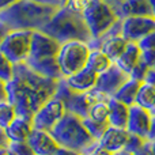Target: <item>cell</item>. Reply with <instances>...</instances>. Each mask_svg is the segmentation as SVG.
<instances>
[{"label": "cell", "mask_w": 155, "mask_h": 155, "mask_svg": "<svg viewBox=\"0 0 155 155\" xmlns=\"http://www.w3.org/2000/svg\"><path fill=\"white\" fill-rule=\"evenodd\" d=\"M57 86L59 80L40 75L26 63L14 64V76L7 82V101L18 116L33 120L37 110L54 97Z\"/></svg>", "instance_id": "obj_1"}, {"label": "cell", "mask_w": 155, "mask_h": 155, "mask_svg": "<svg viewBox=\"0 0 155 155\" xmlns=\"http://www.w3.org/2000/svg\"><path fill=\"white\" fill-rule=\"evenodd\" d=\"M61 7L21 0L16 4L0 11V21L12 30H41Z\"/></svg>", "instance_id": "obj_2"}, {"label": "cell", "mask_w": 155, "mask_h": 155, "mask_svg": "<svg viewBox=\"0 0 155 155\" xmlns=\"http://www.w3.org/2000/svg\"><path fill=\"white\" fill-rule=\"evenodd\" d=\"M40 31L54 38L61 45L71 41H82L88 44L93 38L83 14L71 11L67 7L59 8L51 21Z\"/></svg>", "instance_id": "obj_3"}, {"label": "cell", "mask_w": 155, "mask_h": 155, "mask_svg": "<svg viewBox=\"0 0 155 155\" xmlns=\"http://www.w3.org/2000/svg\"><path fill=\"white\" fill-rule=\"evenodd\" d=\"M49 132L59 146L79 151L82 154L97 143V140H94V137L86 129L83 118L71 112L65 113L64 117Z\"/></svg>", "instance_id": "obj_4"}, {"label": "cell", "mask_w": 155, "mask_h": 155, "mask_svg": "<svg viewBox=\"0 0 155 155\" xmlns=\"http://www.w3.org/2000/svg\"><path fill=\"white\" fill-rule=\"evenodd\" d=\"M54 98L60 99L64 104L67 112H71L74 114L79 116V117L84 118L88 117L90 109L94 104L106 101V99H109V97H106L105 94H102L101 91L95 90V88L90 91H84V93L74 91L72 88H70L65 79L63 78L61 80H59V86H57Z\"/></svg>", "instance_id": "obj_5"}, {"label": "cell", "mask_w": 155, "mask_h": 155, "mask_svg": "<svg viewBox=\"0 0 155 155\" xmlns=\"http://www.w3.org/2000/svg\"><path fill=\"white\" fill-rule=\"evenodd\" d=\"M84 21L91 33V40L99 38L121 21L116 8L105 0H91L83 12Z\"/></svg>", "instance_id": "obj_6"}, {"label": "cell", "mask_w": 155, "mask_h": 155, "mask_svg": "<svg viewBox=\"0 0 155 155\" xmlns=\"http://www.w3.org/2000/svg\"><path fill=\"white\" fill-rule=\"evenodd\" d=\"M90 52L91 48L88 46V44L82 41H71L63 44L57 54V61L61 68L63 76L68 78L87 67Z\"/></svg>", "instance_id": "obj_7"}, {"label": "cell", "mask_w": 155, "mask_h": 155, "mask_svg": "<svg viewBox=\"0 0 155 155\" xmlns=\"http://www.w3.org/2000/svg\"><path fill=\"white\" fill-rule=\"evenodd\" d=\"M31 30H12L0 45V52L12 64L25 63L31 49Z\"/></svg>", "instance_id": "obj_8"}, {"label": "cell", "mask_w": 155, "mask_h": 155, "mask_svg": "<svg viewBox=\"0 0 155 155\" xmlns=\"http://www.w3.org/2000/svg\"><path fill=\"white\" fill-rule=\"evenodd\" d=\"M67 113L64 104L57 98L49 99L46 104H44L37 113L33 117V127L35 129H42V131H51Z\"/></svg>", "instance_id": "obj_9"}, {"label": "cell", "mask_w": 155, "mask_h": 155, "mask_svg": "<svg viewBox=\"0 0 155 155\" xmlns=\"http://www.w3.org/2000/svg\"><path fill=\"white\" fill-rule=\"evenodd\" d=\"M154 30V16H128L121 19V35L128 42H137Z\"/></svg>", "instance_id": "obj_10"}, {"label": "cell", "mask_w": 155, "mask_h": 155, "mask_svg": "<svg viewBox=\"0 0 155 155\" xmlns=\"http://www.w3.org/2000/svg\"><path fill=\"white\" fill-rule=\"evenodd\" d=\"M129 79H131L129 74L123 71L114 63L109 70H106L105 72L98 75V80H97V84L94 88L101 91L102 94H105V95L109 97V98H112L121 88V86L128 82Z\"/></svg>", "instance_id": "obj_11"}, {"label": "cell", "mask_w": 155, "mask_h": 155, "mask_svg": "<svg viewBox=\"0 0 155 155\" xmlns=\"http://www.w3.org/2000/svg\"><path fill=\"white\" fill-rule=\"evenodd\" d=\"M61 44L48 34L35 30L31 37V49L29 59H46V57H57Z\"/></svg>", "instance_id": "obj_12"}, {"label": "cell", "mask_w": 155, "mask_h": 155, "mask_svg": "<svg viewBox=\"0 0 155 155\" xmlns=\"http://www.w3.org/2000/svg\"><path fill=\"white\" fill-rule=\"evenodd\" d=\"M151 121L153 114L151 112L137 106L136 104L129 106V118H128V129L129 134H135L137 136H142L144 139H148V134L151 129Z\"/></svg>", "instance_id": "obj_13"}, {"label": "cell", "mask_w": 155, "mask_h": 155, "mask_svg": "<svg viewBox=\"0 0 155 155\" xmlns=\"http://www.w3.org/2000/svg\"><path fill=\"white\" fill-rule=\"evenodd\" d=\"M27 143L33 148L35 155H53L57 148L60 147L59 143L51 135V132L35 128L30 134Z\"/></svg>", "instance_id": "obj_14"}, {"label": "cell", "mask_w": 155, "mask_h": 155, "mask_svg": "<svg viewBox=\"0 0 155 155\" xmlns=\"http://www.w3.org/2000/svg\"><path fill=\"white\" fill-rule=\"evenodd\" d=\"M129 137V132L125 128H117V127L110 125L105 131L102 137L98 140V144L104 147L110 154H114L120 150H124L127 142Z\"/></svg>", "instance_id": "obj_15"}, {"label": "cell", "mask_w": 155, "mask_h": 155, "mask_svg": "<svg viewBox=\"0 0 155 155\" xmlns=\"http://www.w3.org/2000/svg\"><path fill=\"white\" fill-rule=\"evenodd\" d=\"M25 63L33 71H35L37 74H40V75H42L45 78H51V79H54V80H61L64 78L61 72V68L59 65V61H57V57L27 59Z\"/></svg>", "instance_id": "obj_16"}, {"label": "cell", "mask_w": 155, "mask_h": 155, "mask_svg": "<svg viewBox=\"0 0 155 155\" xmlns=\"http://www.w3.org/2000/svg\"><path fill=\"white\" fill-rule=\"evenodd\" d=\"M67 84L74 91H79V93H84V91H90L95 87L97 80H98V74L94 72L88 67L80 70L79 72L74 74V75L64 78Z\"/></svg>", "instance_id": "obj_17"}, {"label": "cell", "mask_w": 155, "mask_h": 155, "mask_svg": "<svg viewBox=\"0 0 155 155\" xmlns=\"http://www.w3.org/2000/svg\"><path fill=\"white\" fill-rule=\"evenodd\" d=\"M33 129V120L23 116H16L15 120L4 131L10 142H27Z\"/></svg>", "instance_id": "obj_18"}, {"label": "cell", "mask_w": 155, "mask_h": 155, "mask_svg": "<svg viewBox=\"0 0 155 155\" xmlns=\"http://www.w3.org/2000/svg\"><path fill=\"white\" fill-rule=\"evenodd\" d=\"M117 14L121 19L128 16H154L148 0H125L117 8Z\"/></svg>", "instance_id": "obj_19"}, {"label": "cell", "mask_w": 155, "mask_h": 155, "mask_svg": "<svg viewBox=\"0 0 155 155\" xmlns=\"http://www.w3.org/2000/svg\"><path fill=\"white\" fill-rule=\"evenodd\" d=\"M109 123L110 125L117 127V128H125L128 125V118H129V106L125 104L117 101L114 98H109Z\"/></svg>", "instance_id": "obj_20"}, {"label": "cell", "mask_w": 155, "mask_h": 155, "mask_svg": "<svg viewBox=\"0 0 155 155\" xmlns=\"http://www.w3.org/2000/svg\"><path fill=\"white\" fill-rule=\"evenodd\" d=\"M140 59H142V51H140L139 45L136 42H128L125 51L123 52L120 59L116 61V64L127 74H131V71L139 63Z\"/></svg>", "instance_id": "obj_21"}, {"label": "cell", "mask_w": 155, "mask_h": 155, "mask_svg": "<svg viewBox=\"0 0 155 155\" xmlns=\"http://www.w3.org/2000/svg\"><path fill=\"white\" fill-rule=\"evenodd\" d=\"M127 45H128L127 38H124L121 34H117V35H112V37L106 38V40L102 42L101 51L104 52L113 63H116L120 59L121 54H123V52L125 51Z\"/></svg>", "instance_id": "obj_22"}, {"label": "cell", "mask_w": 155, "mask_h": 155, "mask_svg": "<svg viewBox=\"0 0 155 155\" xmlns=\"http://www.w3.org/2000/svg\"><path fill=\"white\" fill-rule=\"evenodd\" d=\"M142 84H143V82H140V80L129 79L128 82L121 86V88L112 98L123 102L127 106H132V105L136 104V97H137V93H139V88Z\"/></svg>", "instance_id": "obj_23"}, {"label": "cell", "mask_w": 155, "mask_h": 155, "mask_svg": "<svg viewBox=\"0 0 155 155\" xmlns=\"http://www.w3.org/2000/svg\"><path fill=\"white\" fill-rule=\"evenodd\" d=\"M114 63L101 51V49H91L90 56H88V61H87V67L90 70H93L94 72L99 74L105 72L106 70H109Z\"/></svg>", "instance_id": "obj_24"}, {"label": "cell", "mask_w": 155, "mask_h": 155, "mask_svg": "<svg viewBox=\"0 0 155 155\" xmlns=\"http://www.w3.org/2000/svg\"><path fill=\"white\" fill-rule=\"evenodd\" d=\"M136 105L143 109L153 112L155 109V87L147 83H143L136 97Z\"/></svg>", "instance_id": "obj_25"}, {"label": "cell", "mask_w": 155, "mask_h": 155, "mask_svg": "<svg viewBox=\"0 0 155 155\" xmlns=\"http://www.w3.org/2000/svg\"><path fill=\"white\" fill-rule=\"evenodd\" d=\"M109 114H110L109 99H106V101H101L94 104L90 109L88 117L95 121H99V123H109Z\"/></svg>", "instance_id": "obj_26"}, {"label": "cell", "mask_w": 155, "mask_h": 155, "mask_svg": "<svg viewBox=\"0 0 155 155\" xmlns=\"http://www.w3.org/2000/svg\"><path fill=\"white\" fill-rule=\"evenodd\" d=\"M15 106L10 101H2L0 102V128L5 129L16 117Z\"/></svg>", "instance_id": "obj_27"}, {"label": "cell", "mask_w": 155, "mask_h": 155, "mask_svg": "<svg viewBox=\"0 0 155 155\" xmlns=\"http://www.w3.org/2000/svg\"><path fill=\"white\" fill-rule=\"evenodd\" d=\"M83 124H84L86 129L88 131V134L94 137V140L98 142L102 137V135L105 134L107 128L110 127V123H99V121H95L90 117H84L83 118Z\"/></svg>", "instance_id": "obj_28"}, {"label": "cell", "mask_w": 155, "mask_h": 155, "mask_svg": "<svg viewBox=\"0 0 155 155\" xmlns=\"http://www.w3.org/2000/svg\"><path fill=\"white\" fill-rule=\"evenodd\" d=\"M14 76V64L0 52V79L5 83L10 82Z\"/></svg>", "instance_id": "obj_29"}, {"label": "cell", "mask_w": 155, "mask_h": 155, "mask_svg": "<svg viewBox=\"0 0 155 155\" xmlns=\"http://www.w3.org/2000/svg\"><path fill=\"white\" fill-rule=\"evenodd\" d=\"M146 142H147V139H144V137L137 136V135H135V134H129L128 142H127L124 150L128 151V153L135 154V153H137V151H139L143 146H144Z\"/></svg>", "instance_id": "obj_30"}, {"label": "cell", "mask_w": 155, "mask_h": 155, "mask_svg": "<svg viewBox=\"0 0 155 155\" xmlns=\"http://www.w3.org/2000/svg\"><path fill=\"white\" fill-rule=\"evenodd\" d=\"M8 148L15 155H35L27 142H10Z\"/></svg>", "instance_id": "obj_31"}, {"label": "cell", "mask_w": 155, "mask_h": 155, "mask_svg": "<svg viewBox=\"0 0 155 155\" xmlns=\"http://www.w3.org/2000/svg\"><path fill=\"white\" fill-rule=\"evenodd\" d=\"M148 70H150L148 64L143 59H140L139 63H137V64L135 65L134 70L131 71L129 76H131V79H136V80H140V82H143V80H144V78H146V75H147Z\"/></svg>", "instance_id": "obj_32"}, {"label": "cell", "mask_w": 155, "mask_h": 155, "mask_svg": "<svg viewBox=\"0 0 155 155\" xmlns=\"http://www.w3.org/2000/svg\"><path fill=\"white\" fill-rule=\"evenodd\" d=\"M136 44L139 45L140 51H153V49H155V30L148 33L147 35H144Z\"/></svg>", "instance_id": "obj_33"}, {"label": "cell", "mask_w": 155, "mask_h": 155, "mask_svg": "<svg viewBox=\"0 0 155 155\" xmlns=\"http://www.w3.org/2000/svg\"><path fill=\"white\" fill-rule=\"evenodd\" d=\"M90 3H91V0H68L64 7L70 8L71 11H75V12L83 14Z\"/></svg>", "instance_id": "obj_34"}, {"label": "cell", "mask_w": 155, "mask_h": 155, "mask_svg": "<svg viewBox=\"0 0 155 155\" xmlns=\"http://www.w3.org/2000/svg\"><path fill=\"white\" fill-rule=\"evenodd\" d=\"M83 155H112V154H110L109 151L105 150L104 147H101V146L98 144V142H97L95 144L91 146V147L88 148Z\"/></svg>", "instance_id": "obj_35"}, {"label": "cell", "mask_w": 155, "mask_h": 155, "mask_svg": "<svg viewBox=\"0 0 155 155\" xmlns=\"http://www.w3.org/2000/svg\"><path fill=\"white\" fill-rule=\"evenodd\" d=\"M142 59L148 64V67L153 68L155 65V49L153 51H142Z\"/></svg>", "instance_id": "obj_36"}, {"label": "cell", "mask_w": 155, "mask_h": 155, "mask_svg": "<svg viewBox=\"0 0 155 155\" xmlns=\"http://www.w3.org/2000/svg\"><path fill=\"white\" fill-rule=\"evenodd\" d=\"M53 155H83V154L79 153V151H75V150H71V148L61 147V146H60Z\"/></svg>", "instance_id": "obj_37"}, {"label": "cell", "mask_w": 155, "mask_h": 155, "mask_svg": "<svg viewBox=\"0 0 155 155\" xmlns=\"http://www.w3.org/2000/svg\"><path fill=\"white\" fill-rule=\"evenodd\" d=\"M11 33V29L7 26V25L4 23V22L0 21V45L3 44V41H4V38L7 37L8 34Z\"/></svg>", "instance_id": "obj_38"}, {"label": "cell", "mask_w": 155, "mask_h": 155, "mask_svg": "<svg viewBox=\"0 0 155 155\" xmlns=\"http://www.w3.org/2000/svg\"><path fill=\"white\" fill-rule=\"evenodd\" d=\"M143 83H147V84H151L155 87V70L154 68H150L147 72V75H146L144 80H143Z\"/></svg>", "instance_id": "obj_39"}, {"label": "cell", "mask_w": 155, "mask_h": 155, "mask_svg": "<svg viewBox=\"0 0 155 155\" xmlns=\"http://www.w3.org/2000/svg\"><path fill=\"white\" fill-rule=\"evenodd\" d=\"M135 155H151V140L147 139V142L144 143V146H143L137 153H135Z\"/></svg>", "instance_id": "obj_40"}, {"label": "cell", "mask_w": 155, "mask_h": 155, "mask_svg": "<svg viewBox=\"0 0 155 155\" xmlns=\"http://www.w3.org/2000/svg\"><path fill=\"white\" fill-rule=\"evenodd\" d=\"M10 146V139L7 137L4 129L0 128V148H7Z\"/></svg>", "instance_id": "obj_41"}, {"label": "cell", "mask_w": 155, "mask_h": 155, "mask_svg": "<svg viewBox=\"0 0 155 155\" xmlns=\"http://www.w3.org/2000/svg\"><path fill=\"white\" fill-rule=\"evenodd\" d=\"M7 101V83L0 79V102Z\"/></svg>", "instance_id": "obj_42"}, {"label": "cell", "mask_w": 155, "mask_h": 155, "mask_svg": "<svg viewBox=\"0 0 155 155\" xmlns=\"http://www.w3.org/2000/svg\"><path fill=\"white\" fill-rule=\"evenodd\" d=\"M31 2L40 3V4H48V5H56V7H63L61 0H31Z\"/></svg>", "instance_id": "obj_43"}, {"label": "cell", "mask_w": 155, "mask_h": 155, "mask_svg": "<svg viewBox=\"0 0 155 155\" xmlns=\"http://www.w3.org/2000/svg\"><path fill=\"white\" fill-rule=\"evenodd\" d=\"M18 2H21V0H0V11L5 10V8L11 7V5L16 4Z\"/></svg>", "instance_id": "obj_44"}, {"label": "cell", "mask_w": 155, "mask_h": 155, "mask_svg": "<svg viewBox=\"0 0 155 155\" xmlns=\"http://www.w3.org/2000/svg\"><path fill=\"white\" fill-rule=\"evenodd\" d=\"M148 140H155V116H153V121H151V129L148 134Z\"/></svg>", "instance_id": "obj_45"}, {"label": "cell", "mask_w": 155, "mask_h": 155, "mask_svg": "<svg viewBox=\"0 0 155 155\" xmlns=\"http://www.w3.org/2000/svg\"><path fill=\"white\" fill-rule=\"evenodd\" d=\"M105 2H106V3H109V4L112 5L113 8H116V11H117V8L120 7V5L123 4V3L125 2V0H105Z\"/></svg>", "instance_id": "obj_46"}, {"label": "cell", "mask_w": 155, "mask_h": 155, "mask_svg": "<svg viewBox=\"0 0 155 155\" xmlns=\"http://www.w3.org/2000/svg\"><path fill=\"white\" fill-rule=\"evenodd\" d=\"M0 155H15L10 148H0Z\"/></svg>", "instance_id": "obj_47"}, {"label": "cell", "mask_w": 155, "mask_h": 155, "mask_svg": "<svg viewBox=\"0 0 155 155\" xmlns=\"http://www.w3.org/2000/svg\"><path fill=\"white\" fill-rule=\"evenodd\" d=\"M112 155H135V154L128 153V151H125V150H120V151H117V153H114V154H112Z\"/></svg>", "instance_id": "obj_48"}, {"label": "cell", "mask_w": 155, "mask_h": 155, "mask_svg": "<svg viewBox=\"0 0 155 155\" xmlns=\"http://www.w3.org/2000/svg\"><path fill=\"white\" fill-rule=\"evenodd\" d=\"M151 155H155V140H151Z\"/></svg>", "instance_id": "obj_49"}, {"label": "cell", "mask_w": 155, "mask_h": 155, "mask_svg": "<svg viewBox=\"0 0 155 155\" xmlns=\"http://www.w3.org/2000/svg\"><path fill=\"white\" fill-rule=\"evenodd\" d=\"M151 4V8H153V12H154V16H155V0H148Z\"/></svg>", "instance_id": "obj_50"}, {"label": "cell", "mask_w": 155, "mask_h": 155, "mask_svg": "<svg viewBox=\"0 0 155 155\" xmlns=\"http://www.w3.org/2000/svg\"><path fill=\"white\" fill-rule=\"evenodd\" d=\"M67 2H68V0H61V4H63V7H64V5L67 4Z\"/></svg>", "instance_id": "obj_51"}, {"label": "cell", "mask_w": 155, "mask_h": 155, "mask_svg": "<svg viewBox=\"0 0 155 155\" xmlns=\"http://www.w3.org/2000/svg\"><path fill=\"white\" fill-rule=\"evenodd\" d=\"M151 114H153V116H155V109L153 110V112H151Z\"/></svg>", "instance_id": "obj_52"}, {"label": "cell", "mask_w": 155, "mask_h": 155, "mask_svg": "<svg viewBox=\"0 0 155 155\" xmlns=\"http://www.w3.org/2000/svg\"><path fill=\"white\" fill-rule=\"evenodd\" d=\"M153 68H154V70H155V65H154V67H153Z\"/></svg>", "instance_id": "obj_53"}]
</instances>
